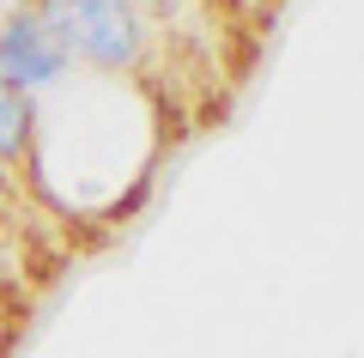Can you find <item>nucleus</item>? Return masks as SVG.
<instances>
[{
	"label": "nucleus",
	"mask_w": 364,
	"mask_h": 358,
	"mask_svg": "<svg viewBox=\"0 0 364 358\" xmlns=\"http://www.w3.org/2000/svg\"><path fill=\"white\" fill-rule=\"evenodd\" d=\"M67 49L49 37V25H43L37 13H13L6 25H0V79L13 91H25V98H37V91H49V85H61L67 79Z\"/></svg>",
	"instance_id": "nucleus-2"
},
{
	"label": "nucleus",
	"mask_w": 364,
	"mask_h": 358,
	"mask_svg": "<svg viewBox=\"0 0 364 358\" xmlns=\"http://www.w3.org/2000/svg\"><path fill=\"white\" fill-rule=\"evenodd\" d=\"M31 140H37V98H25L0 79V164L25 158Z\"/></svg>",
	"instance_id": "nucleus-3"
},
{
	"label": "nucleus",
	"mask_w": 364,
	"mask_h": 358,
	"mask_svg": "<svg viewBox=\"0 0 364 358\" xmlns=\"http://www.w3.org/2000/svg\"><path fill=\"white\" fill-rule=\"evenodd\" d=\"M31 13L49 25L67 61H85L97 73H128L146 49V25L134 0H37Z\"/></svg>",
	"instance_id": "nucleus-1"
},
{
	"label": "nucleus",
	"mask_w": 364,
	"mask_h": 358,
	"mask_svg": "<svg viewBox=\"0 0 364 358\" xmlns=\"http://www.w3.org/2000/svg\"><path fill=\"white\" fill-rule=\"evenodd\" d=\"M6 182H13V170H6V164H0V194H6Z\"/></svg>",
	"instance_id": "nucleus-4"
}]
</instances>
